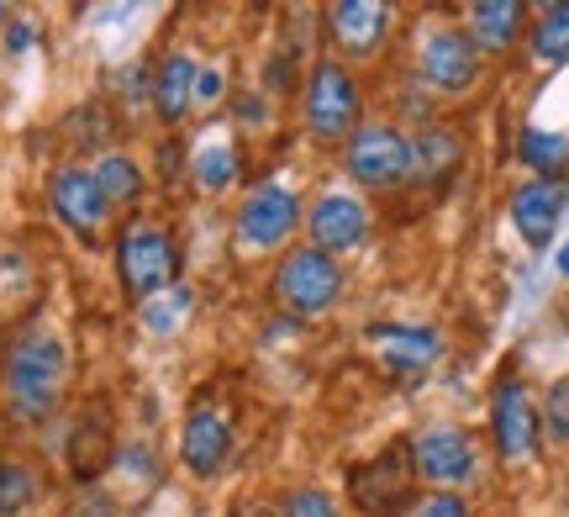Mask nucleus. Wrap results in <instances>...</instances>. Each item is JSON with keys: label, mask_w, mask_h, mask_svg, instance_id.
Masks as SVG:
<instances>
[{"label": "nucleus", "mask_w": 569, "mask_h": 517, "mask_svg": "<svg viewBox=\"0 0 569 517\" xmlns=\"http://www.w3.org/2000/svg\"><path fill=\"white\" fill-rule=\"evenodd\" d=\"M196 180H201V190H227L238 180V148L206 143L201 153H196Z\"/></svg>", "instance_id": "nucleus-24"}, {"label": "nucleus", "mask_w": 569, "mask_h": 517, "mask_svg": "<svg viewBox=\"0 0 569 517\" xmlns=\"http://www.w3.org/2000/svg\"><path fill=\"white\" fill-rule=\"evenodd\" d=\"M343 175L365 190H396L401 180L417 175L411 138L407 132H396V127H386V122H365L343 143Z\"/></svg>", "instance_id": "nucleus-8"}, {"label": "nucleus", "mask_w": 569, "mask_h": 517, "mask_svg": "<svg viewBox=\"0 0 569 517\" xmlns=\"http://www.w3.org/2000/svg\"><path fill=\"white\" fill-rule=\"evenodd\" d=\"M180 459L190 476H222L227 459H232V417L217 401H196L184 412V434H180Z\"/></svg>", "instance_id": "nucleus-12"}, {"label": "nucleus", "mask_w": 569, "mask_h": 517, "mask_svg": "<svg viewBox=\"0 0 569 517\" xmlns=\"http://www.w3.org/2000/svg\"><path fill=\"white\" fill-rule=\"evenodd\" d=\"M306 238H311V249L322 253H353L369 243V207L359 196H348V190H327L317 196L311 207H306Z\"/></svg>", "instance_id": "nucleus-11"}, {"label": "nucleus", "mask_w": 569, "mask_h": 517, "mask_svg": "<svg viewBox=\"0 0 569 517\" xmlns=\"http://www.w3.org/2000/svg\"><path fill=\"white\" fill-rule=\"evenodd\" d=\"M42 497V476L27 459H0V517H21Z\"/></svg>", "instance_id": "nucleus-23"}, {"label": "nucleus", "mask_w": 569, "mask_h": 517, "mask_svg": "<svg viewBox=\"0 0 569 517\" xmlns=\"http://www.w3.org/2000/svg\"><path fill=\"white\" fill-rule=\"evenodd\" d=\"M343 497L359 517H411V507L422 501L411 438H396V444H386L380 455H369L365 465H353Z\"/></svg>", "instance_id": "nucleus-2"}, {"label": "nucleus", "mask_w": 569, "mask_h": 517, "mask_svg": "<svg viewBox=\"0 0 569 517\" xmlns=\"http://www.w3.org/2000/svg\"><path fill=\"white\" fill-rule=\"evenodd\" d=\"M306 222V207L301 196L280 180H264V186H253L238 201V222H232V243L243 253H284V243L301 232Z\"/></svg>", "instance_id": "nucleus-6"}, {"label": "nucleus", "mask_w": 569, "mask_h": 517, "mask_svg": "<svg viewBox=\"0 0 569 517\" xmlns=\"http://www.w3.org/2000/svg\"><path fill=\"white\" fill-rule=\"evenodd\" d=\"M48 201H53V211H59V222L74 238H84V243H96L106 232V217H111V207H106V196L96 190V175L80 165H63L53 169V180H48Z\"/></svg>", "instance_id": "nucleus-13"}, {"label": "nucleus", "mask_w": 569, "mask_h": 517, "mask_svg": "<svg viewBox=\"0 0 569 517\" xmlns=\"http://www.w3.org/2000/svg\"><path fill=\"white\" fill-rule=\"evenodd\" d=\"M117 275H122V290L132 301H153L180 280V243L174 232L153 222V217H132L122 232H117Z\"/></svg>", "instance_id": "nucleus-5"}, {"label": "nucleus", "mask_w": 569, "mask_h": 517, "mask_svg": "<svg viewBox=\"0 0 569 517\" xmlns=\"http://www.w3.org/2000/svg\"><path fill=\"white\" fill-rule=\"evenodd\" d=\"M465 38L480 59H507L528 38V6L522 0H475L465 6Z\"/></svg>", "instance_id": "nucleus-16"}, {"label": "nucleus", "mask_w": 569, "mask_h": 517, "mask_svg": "<svg viewBox=\"0 0 569 517\" xmlns=\"http://www.w3.org/2000/svg\"><path fill=\"white\" fill-rule=\"evenodd\" d=\"M343 286H348L343 265H338L332 253L311 249V243L284 249L274 275H269V296H274L290 317H301V322L332 317V311L343 307Z\"/></svg>", "instance_id": "nucleus-3"}, {"label": "nucleus", "mask_w": 569, "mask_h": 517, "mask_svg": "<svg viewBox=\"0 0 569 517\" xmlns=\"http://www.w3.org/2000/svg\"><path fill=\"white\" fill-rule=\"evenodd\" d=\"M69 386V349L59 332L27 328L6 354V407L17 422H42L59 412Z\"/></svg>", "instance_id": "nucleus-1"}, {"label": "nucleus", "mask_w": 569, "mask_h": 517, "mask_svg": "<svg viewBox=\"0 0 569 517\" xmlns=\"http://www.w3.org/2000/svg\"><path fill=\"white\" fill-rule=\"evenodd\" d=\"M222 96V74L217 69H196V106H211Z\"/></svg>", "instance_id": "nucleus-30"}, {"label": "nucleus", "mask_w": 569, "mask_h": 517, "mask_svg": "<svg viewBox=\"0 0 569 517\" xmlns=\"http://www.w3.org/2000/svg\"><path fill=\"white\" fill-rule=\"evenodd\" d=\"M411 459H417V480L432 491H465L475 470H480V449L459 422H432L411 438Z\"/></svg>", "instance_id": "nucleus-10"}, {"label": "nucleus", "mask_w": 569, "mask_h": 517, "mask_svg": "<svg viewBox=\"0 0 569 517\" xmlns=\"http://www.w3.org/2000/svg\"><path fill=\"white\" fill-rule=\"evenodd\" d=\"M411 153H417V175L422 180H448L453 169L465 165V132L459 127H427L422 138H411Z\"/></svg>", "instance_id": "nucleus-20"}, {"label": "nucleus", "mask_w": 569, "mask_h": 517, "mask_svg": "<svg viewBox=\"0 0 569 517\" xmlns=\"http://www.w3.org/2000/svg\"><path fill=\"white\" fill-rule=\"evenodd\" d=\"M301 122L317 143H348L365 127V96L353 69L338 59H317L301 84Z\"/></svg>", "instance_id": "nucleus-4"}, {"label": "nucleus", "mask_w": 569, "mask_h": 517, "mask_svg": "<svg viewBox=\"0 0 569 517\" xmlns=\"http://www.w3.org/2000/svg\"><path fill=\"white\" fill-rule=\"evenodd\" d=\"M528 48L538 63H569V0H553V6H538L528 21Z\"/></svg>", "instance_id": "nucleus-21"}, {"label": "nucleus", "mask_w": 569, "mask_h": 517, "mask_svg": "<svg viewBox=\"0 0 569 517\" xmlns=\"http://www.w3.org/2000/svg\"><path fill=\"white\" fill-rule=\"evenodd\" d=\"M490 444H496V459L501 465H532L538 449H543V422H538V401H532V386L517 370H507L490 391Z\"/></svg>", "instance_id": "nucleus-7"}, {"label": "nucleus", "mask_w": 569, "mask_h": 517, "mask_svg": "<svg viewBox=\"0 0 569 517\" xmlns=\"http://www.w3.org/2000/svg\"><path fill=\"white\" fill-rule=\"evenodd\" d=\"M375 349H380V370L401 380V375H422L443 344H438L432 328H396V322H386V328H375Z\"/></svg>", "instance_id": "nucleus-17"}, {"label": "nucleus", "mask_w": 569, "mask_h": 517, "mask_svg": "<svg viewBox=\"0 0 569 517\" xmlns=\"http://www.w3.org/2000/svg\"><path fill=\"white\" fill-rule=\"evenodd\" d=\"M90 175H96V190L106 196V207H132L142 196V169L127 153H106Z\"/></svg>", "instance_id": "nucleus-22"}, {"label": "nucleus", "mask_w": 569, "mask_h": 517, "mask_svg": "<svg viewBox=\"0 0 569 517\" xmlns=\"http://www.w3.org/2000/svg\"><path fill=\"white\" fill-rule=\"evenodd\" d=\"M274 517H343L338 513V497H327L317 486H296V491H284Z\"/></svg>", "instance_id": "nucleus-27"}, {"label": "nucleus", "mask_w": 569, "mask_h": 517, "mask_svg": "<svg viewBox=\"0 0 569 517\" xmlns=\"http://www.w3.org/2000/svg\"><path fill=\"white\" fill-rule=\"evenodd\" d=\"M184 311H190V296L180 286H169L163 296L142 301V322H148V332H174L184 322Z\"/></svg>", "instance_id": "nucleus-26"}, {"label": "nucleus", "mask_w": 569, "mask_h": 517, "mask_svg": "<svg viewBox=\"0 0 569 517\" xmlns=\"http://www.w3.org/2000/svg\"><path fill=\"white\" fill-rule=\"evenodd\" d=\"M565 207H569V180H528V186L511 190V228L522 232L528 249H549Z\"/></svg>", "instance_id": "nucleus-15"}, {"label": "nucleus", "mask_w": 569, "mask_h": 517, "mask_svg": "<svg viewBox=\"0 0 569 517\" xmlns=\"http://www.w3.org/2000/svg\"><path fill=\"white\" fill-rule=\"evenodd\" d=\"M411 517H475V513H469V497H459V491H427L411 507Z\"/></svg>", "instance_id": "nucleus-28"}, {"label": "nucleus", "mask_w": 569, "mask_h": 517, "mask_svg": "<svg viewBox=\"0 0 569 517\" xmlns=\"http://www.w3.org/2000/svg\"><path fill=\"white\" fill-rule=\"evenodd\" d=\"M196 106V59L184 53H169L153 74V111H159L163 127H180Z\"/></svg>", "instance_id": "nucleus-18"}, {"label": "nucleus", "mask_w": 569, "mask_h": 517, "mask_svg": "<svg viewBox=\"0 0 569 517\" xmlns=\"http://www.w3.org/2000/svg\"><path fill=\"white\" fill-rule=\"evenodd\" d=\"M517 165L528 169L532 180H565L569 138L565 132H543V127H522V138H517Z\"/></svg>", "instance_id": "nucleus-19"}, {"label": "nucleus", "mask_w": 569, "mask_h": 517, "mask_svg": "<svg viewBox=\"0 0 569 517\" xmlns=\"http://www.w3.org/2000/svg\"><path fill=\"white\" fill-rule=\"evenodd\" d=\"M417 80L432 96H448V101H459L480 84V53L465 38V27H453V21L427 27L422 42H417Z\"/></svg>", "instance_id": "nucleus-9"}, {"label": "nucleus", "mask_w": 569, "mask_h": 517, "mask_svg": "<svg viewBox=\"0 0 569 517\" xmlns=\"http://www.w3.org/2000/svg\"><path fill=\"white\" fill-rule=\"evenodd\" d=\"M390 38V6L380 0H338L327 6V42L343 53V59H375Z\"/></svg>", "instance_id": "nucleus-14"}, {"label": "nucleus", "mask_w": 569, "mask_h": 517, "mask_svg": "<svg viewBox=\"0 0 569 517\" xmlns=\"http://www.w3.org/2000/svg\"><path fill=\"white\" fill-rule=\"evenodd\" d=\"M538 422H543V438H549V444H569V375H559L549 391H543Z\"/></svg>", "instance_id": "nucleus-25"}, {"label": "nucleus", "mask_w": 569, "mask_h": 517, "mask_svg": "<svg viewBox=\"0 0 569 517\" xmlns=\"http://www.w3.org/2000/svg\"><path fill=\"white\" fill-rule=\"evenodd\" d=\"M559 275H565V280H569V243H565V249H559Z\"/></svg>", "instance_id": "nucleus-31"}, {"label": "nucleus", "mask_w": 569, "mask_h": 517, "mask_svg": "<svg viewBox=\"0 0 569 517\" xmlns=\"http://www.w3.org/2000/svg\"><path fill=\"white\" fill-rule=\"evenodd\" d=\"M565 486H569V476H565Z\"/></svg>", "instance_id": "nucleus-32"}, {"label": "nucleus", "mask_w": 569, "mask_h": 517, "mask_svg": "<svg viewBox=\"0 0 569 517\" xmlns=\"http://www.w3.org/2000/svg\"><path fill=\"white\" fill-rule=\"evenodd\" d=\"M69 517H117V501L101 497V491H90V497L74 501V513H69Z\"/></svg>", "instance_id": "nucleus-29"}]
</instances>
